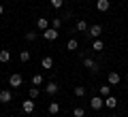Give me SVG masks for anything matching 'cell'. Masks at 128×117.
Segmentation results:
<instances>
[{
  "instance_id": "cell-1",
  "label": "cell",
  "mask_w": 128,
  "mask_h": 117,
  "mask_svg": "<svg viewBox=\"0 0 128 117\" xmlns=\"http://www.w3.org/2000/svg\"><path fill=\"white\" fill-rule=\"evenodd\" d=\"M102 107H105V98H102L100 94H98V96H92V98H90V109H92V111H100Z\"/></svg>"
},
{
  "instance_id": "cell-2",
  "label": "cell",
  "mask_w": 128,
  "mask_h": 117,
  "mask_svg": "<svg viewBox=\"0 0 128 117\" xmlns=\"http://www.w3.org/2000/svg\"><path fill=\"white\" fill-rule=\"evenodd\" d=\"M86 34L90 36L92 41H94V38H100V34H102V26L94 23V26H90V28H88V32H86Z\"/></svg>"
},
{
  "instance_id": "cell-3",
  "label": "cell",
  "mask_w": 128,
  "mask_h": 117,
  "mask_svg": "<svg viewBox=\"0 0 128 117\" xmlns=\"http://www.w3.org/2000/svg\"><path fill=\"white\" fill-rule=\"evenodd\" d=\"M9 85H13V90L22 87V85H24V77L19 75V72H13V75L9 77Z\"/></svg>"
},
{
  "instance_id": "cell-4",
  "label": "cell",
  "mask_w": 128,
  "mask_h": 117,
  "mask_svg": "<svg viewBox=\"0 0 128 117\" xmlns=\"http://www.w3.org/2000/svg\"><path fill=\"white\" fill-rule=\"evenodd\" d=\"M41 36L45 38V41H56V38L60 36V32L56 30V28H47V30H43V32H41Z\"/></svg>"
},
{
  "instance_id": "cell-5",
  "label": "cell",
  "mask_w": 128,
  "mask_h": 117,
  "mask_svg": "<svg viewBox=\"0 0 128 117\" xmlns=\"http://www.w3.org/2000/svg\"><path fill=\"white\" fill-rule=\"evenodd\" d=\"M34 109H36V104H34V100H32V98H28V100H24V102H22V111L28 113V115L34 113Z\"/></svg>"
},
{
  "instance_id": "cell-6",
  "label": "cell",
  "mask_w": 128,
  "mask_h": 117,
  "mask_svg": "<svg viewBox=\"0 0 128 117\" xmlns=\"http://www.w3.org/2000/svg\"><path fill=\"white\" fill-rule=\"evenodd\" d=\"M83 68H88L90 72H98V64H96L92 58H88V55L83 58Z\"/></svg>"
},
{
  "instance_id": "cell-7",
  "label": "cell",
  "mask_w": 128,
  "mask_h": 117,
  "mask_svg": "<svg viewBox=\"0 0 128 117\" xmlns=\"http://www.w3.org/2000/svg\"><path fill=\"white\" fill-rule=\"evenodd\" d=\"M0 102H2V104L13 102V92H11V90H0Z\"/></svg>"
},
{
  "instance_id": "cell-8",
  "label": "cell",
  "mask_w": 128,
  "mask_h": 117,
  "mask_svg": "<svg viewBox=\"0 0 128 117\" xmlns=\"http://www.w3.org/2000/svg\"><path fill=\"white\" fill-rule=\"evenodd\" d=\"M120 81H122V77H120V72H115V70H111L109 75H107V83H109V85H118Z\"/></svg>"
},
{
  "instance_id": "cell-9",
  "label": "cell",
  "mask_w": 128,
  "mask_h": 117,
  "mask_svg": "<svg viewBox=\"0 0 128 117\" xmlns=\"http://www.w3.org/2000/svg\"><path fill=\"white\" fill-rule=\"evenodd\" d=\"M96 9L100 11V13H107V11L111 9V2L109 0H96Z\"/></svg>"
},
{
  "instance_id": "cell-10",
  "label": "cell",
  "mask_w": 128,
  "mask_h": 117,
  "mask_svg": "<svg viewBox=\"0 0 128 117\" xmlns=\"http://www.w3.org/2000/svg\"><path fill=\"white\" fill-rule=\"evenodd\" d=\"M45 92H47L49 96H54V94H58V92H60V85H58L56 81H49V83L45 85Z\"/></svg>"
},
{
  "instance_id": "cell-11",
  "label": "cell",
  "mask_w": 128,
  "mask_h": 117,
  "mask_svg": "<svg viewBox=\"0 0 128 117\" xmlns=\"http://www.w3.org/2000/svg\"><path fill=\"white\" fill-rule=\"evenodd\" d=\"M36 28H38V30H47V28H49V19H47V17H38L36 19Z\"/></svg>"
},
{
  "instance_id": "cell-12",
  "label": "cell",
  "mask_w": 128,
  "mask_h": 117,
  "mask_svg": "<svg viewBox=\"0 0 128 117\" xmlns=\"http://www.w3.org/2000/svg\"><path fill=\"white\" fill-rule=\"evenodd\" d=\"M105 107L107 109H115L118 107V98H115V96H107L105 98Z\"/></svg>"
},
{
  "instance_id": "cell-13",
  "label": "cell",
  "mask_w": 128,
  "mask_h": 117,
  "mask_svg": "<svg viewBox=\"0 0 128 117\" xmlns=\"http://www.w3.org/2000/svg\"><path fill=\"white\" fill-rule=\"evenodd\" d=\"M102 49H105V43L100 38H94L92 41V51H102Z\"/></svg>"
},
{
  "instance_id": "cell-14",
  "label": "cell",
  "mask_w": 128,
  "mask_h": 117,
  "mask_svg": "<svg viewBox=\"0 0 128 117\" xmlns=\"http://www.w3.org/2000/svg\"><path fill=\"white\" fill-rule=\"evenodd\" d=\"M98 94H100L102 98L111 96V85H109V83H107V85H100V87H98Z\"/></svg>"
},
{
  "instance_id": "cell-15",
  "label": "cell",
  "mask_w": 128,
  "mask_h": 117,
  "mask_svg": "<svg viewBox=\"0 0 128 117\" xmlns=\"http://www.w3.org/2000/svg\"><path fill=\"white\" fill-rule=\"evenodd\" d=\"M75 28H77L79 32H88V28H90V26H88V21H86V19H77Z\"/></svg>"
},
{
  "instance_id": "cell-16",
  "label": "cell",
  "mask_w": 128,
  "mask_h": 117,
  "mask_svg": "<svg viewBox=\"0 0 128 117\" xmlns=\"http://www.w3.org/2000/svg\"><path fill=\"white\" fill-rule=\"evenodd\" d=\"M51 66H54V58L51 55H45L41 60V68H51Z\"/></svg>"
},
{
  "instance_id": "cell-17",
  "label": "cell",
  "mask_w": 128,
  "mask_h": 117,
  "mask_svg": "<svg viewBox=\"0 0 128 117\" xmlns=\"http://www.w3.org/2000/svg\"><path fill=\"white\" fill-rule=\"evenodd\" d=\"M47 111H49V115H58L60 113V102H49Z\"/></svg>"
},
{
  "instance_id": "cell-18",
  "label": "cell",
  "mask_w": 128,
  "mask_h": 117,
  "mask_svg": "<svg viewBox=\"0 0 128 117\" xmlns=\"http://www.w3.org/2000/svg\"><path fill=\"white\" fill-rule=\"evenodd\" d=\"M9 60H11V51H9V49H0V62L6 64Z\"/></svg>"
},
{
  "instance_id": "cell-19",
  "label": "cell",
  "mask_w": 128,
  "mask_h": 117,
  "mask_svg": "<svg viewBox=\"0 0 128 117\" xmlns=\"http://www.w3.org/2000/svg\"><path fill=\"white\" fill-rule=\"evenodd\" d=\"M66 49H68V51H77V49H79V43H77V38H70V41L66 43Z\"/></svg>"
},
{
  "instance_id": "cell-20",
  "label": "cell",
  "mask_w": 128,
  "mask_h": 117,
  "mask_svg": "<svg viewBox=\"0 0 128 117\" xmlns=\"http://www.w3.org/2000/svg\"><path fill=\"white\" fill-rule=\"evenodd\" d=\"M43 81H45V79H43V75H34V77H32V85H34V87H38V85H43Z\"/></svg>"
},
{
  "instance_id": "cell-21",
  "label": "cell",
  "mask_w": 128,
  "mask_h": 117,
  "mask_svg": "<svg viewBox=\"0 0 128 117\" xmlns=\"http://www.w3.org/2000/svg\"><path fill=\"white\" fill-rule=\"evenodd\" d=\"M75 96H77V98H83V96H86V87L83 85H75Z\"/></svg>"
},
{
  "instance_id": "cell-22",
  "label": "cell",
  "mask_w": 128,
  "mask_h": 117,
  "mask_svg": "<svg viewBox=\"0 0 128 117\" xmlns=\"http://www.w3.org/2000/svg\"><path fill=\"white\" fill-rule=\"evenodd\" d=\"M36 32H34V30H30V32H26V34H24V38H26V41L28 43H32V41H36Z\"/></svg>"
},
{
  "instance_id": "cell-23",
  "label": "cell",
  "mask_w": 128,
  "mask_h": 117,
  "mask_svg": "<svg viewBox=\"0 0 128 117\" xmlns=\"http://www.w3.org/2000/svg\"><path fill=\"white\" fill-rule=\"evenodd\" d=\"M19 60H22L24 64H28V62H30V51H26V49L19 51Z\"/></svg>"
},
{
  "instance_id": "cell-24",
  "label": "cell",
  "mask_w": 128,
  "mask_h": 117,
  "mask_svg": "<svg viewBox=\"0 0 128 117\" xmlns=\"http://www.w3.org/2000/svg\"><path fill=\"white\" fill-rule=\"evenodd\" d=\"M73 115L75 117H86V109H83V107H75L73 109Z\"/></svg>"
},
{
  "instance_id": "cell-25",
  "label": "cell",
  "mask_w": 128,
  "mask_h": 117,
  "mask_svg": "<svg viewBox=\"0 0 128 117\" xmlns=\"http://www.w3.org/2000/svg\"><path fill=\"white\" fill-rule=\"evenodd\" d=\"M51 28L60 30V28H62V19H60V17H54V19H51Z\"/></svg>"
},
{
  "instance_id": "cell-26",
  "label": "cell",
  "mask_w": 128,
  "mask_h": 117,
  "mask_svg": "<svg viewBox=\"0 0 128 117\" xmlns=\"http://www.w3.org/2000/svg\"><path fill=\"white\" fill-rule=\"evenodd\" d=\"M38 94H41V92H38V87H34V85H32V87H30V96H28V98H32V100H34V98H38Z\"/></svg>"
},
{
  "instance_id": "cell-27",
  "label": "cell",
  "mask_w": 128,
  "mask_h": 117,
  "mask_svg": "<svg viewBox=\"0 0 128 117\" xmlns=\"http://www.w3.org/2000/svg\"><path fill=\"white\" fill-rule=\"evenodd\" d=\"M49 2H51L54 9H62V6H64V0H49Z\"/></svg>"
},
{
  "instance_id": "cell-28",
  "label": "cell",
  "mask_w": 128,
  "mask_h": 117,
  "mask_svg": "<svg viewBox=\"0 0 128 117\" xmlns=\"http://www.w3.org/2000/svg\"><path fill=\"white\" fill-rule=\"evenodd\" d=\"M2 13H4V6H2V4H0V15H2Z\"/></svg>"
},
{
  "instance_id": "cell-29",
  "label": "cell",
  "mask_w": 128,
  "mask_h": 117,
  "mask_svg": "<svg viewBox=\"0 0 128 117\" xmlns=\"http://www.w3.org/2000/svg\"><path fill=\"white\" fill-rule=\"evenodd\" d=\"M111 117H115V115H111Z\"/></svg>"
}]
</instances>
